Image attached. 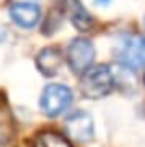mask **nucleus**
<instances>
[{
	"mask_svg": "<svg viewBox=\"0 0 145 147\" xmlns=\"http://www.w3.org/2000/svg\"><path fill=\"white\" fill-rule=\"evenodd\" d=\"M113 73L108 65H93L89 71L84 73L80 80V91L87 99H101L113 90Z\"/></svg>",
	"mask_w": 145,
	"mask_h": 147,
	"instance_id": "obj_1",
	"label": "nucleus"
},
{
	"mask_svg": "<svg viewBox=\"0 0 145 147\" xmlns=\"http://www.w3.org/2000/svg\"><path fill=\"white\" fill-rule=\"evenodd\" d=\"M95 47L87 37H75L67 47V63L76 75H84L93 67Z\"/></svg>",
	"mask_w": 145,
	"mask_h": 147,
	"instance_id": "obj_2",
	"label": "nucleus"
},
{
	"mask_svg": "<svg viewBox=\"0 0 145 147\" xmlns=\"http://www.w3.org/2000/svg\"><path fill=\"white\" fill-rule=\"evenodd\" d=\"M72 102V91L63 84H48L43 90L39 99L41 110L48 117H56L62 112H65Z\"/></svg>",
	"mask_w": 145,
	"mask_h": 147,
	"instance_id": "obj_3",
	"label": "nucleus"
},
{
	"mask_svg": "<svg viewBox=\"0 0 145 147\" xmlns=\"http://www.w3.org/2000/svg\"><path fill=\"white\" fill-rule=\"evenodd\" d=\"M117 60L123 67L138 71L145 67V36H128L117 49Z\"/></svg>",
	"mask_w": 145,
	"mask_h": 147,
	"instance_id": "obj_4",
	"label": "nucleus"
},
{
	"mask_svg": "<svg viewBox=\"0 0 145 147\" xmlns=\"http://www.w3.org/2000/svg\"><path fill=\"white\" fill-rule=\"evenodd\" d=\"M65 132L76 142H89V140H93L95 125H93L91 114H87V112H84V110L72 112L69 117L65 119Z\"/></svg>",
	"mask_w": 145,
	"mask_h": 147,
	"instance_id": "obj_5",
	"label": "nucleus"
},
{
	"mask_svg": "<svg viewBox=\"0 0 145 147\" xmlns=\"http://www.w3.org/2000/svg\"><path fill=\"white\" fill-rule=\"evenodd\" d=\"M9 17L21 28H34L41 21V9L36 4H13L9 7Z\"/></svg>",
	"mask_w": 145,
	"mask_h": 147,
	"instance_id": "obj_6",
	"label": "nucleus"
},
{
	"mask_svg": "<svg viewBox=\"0 0 145 147\" xmlns=\"http://www.w3.org/2000/svg\"><path fill=\"white\" fill-rule=\"evenodd\" d=\"M36 61H37V69H39L43 75L54 76L56 73L60 71L62 61H63L62 50L56 49V47H47V49H43L39 54H37Z\"/></svg>",
	"mask_w": 145,
	"mask_h": 147,
	"instance_id": "obj_7",
	"label": "nucleus"
},
{
	"mask_svg": "<svg viewBox=\"0 0 145 147\" xmlns=\"http://www.w3.org/2000/svg\"><path fill=\"white\" fill-rule=\"evenodd\" d=\"M67 11H69L71 22L75 24V28H78L80 32H87L93 24V19H91L89 11L82 6L80 0H69L67 4Z\"/></svg>",
	"mask_w": 145,
	"mask_h": 147,
	"instance_id": "obj_8",
	"label": "nucleus"
},
{
	"mask_svg": "<svg viewBox=\"0 0 145 147\" xmlns=\"http://www.w3.org/2000/svg\"><path fill=\"white\" fill-rule=\"evenodd\" d=\"M34 147H71V144L67 142V138L62 136V134L45 130V132H39L36 136Z\"/></svg>",
	"mask_w": 145,
	"mask_h": 147,
	"instance_id": "obj_9",
	"label": "nucleus"
},
{
	"mask_svg": "<svg viewBox=\"0 0 145 147\" xmlns=\"http://www.w3.org/2000/svg\"><path fill=\"white\" fill-rule=\"evenodd\" d=\"M11 140V115L6 104L0 102V145H6Z\"/></svg>",
	"mask_w": 145,
	"mask_h": 147,
	"instance_id": "obj_10",
	"label": "nucleus"
},
{
	"mask_svg": "<svg viewBox=\"0 0 145 147\" xmlns=\"http://www.w3.org/2000/svg\"><path fill=\"white\" fill-rule=\"evenodd\" d=\"M6 36H7V34H6V28H4V26L0 24V43H2V41L6 39Z\"/></svg>",
	"mask_w": 145,
	"mask_h": 147,
	"instance_id": "obj_11",
	"label": "nucleus"
},
{
	"mask_svg": "<svg viewBox=\"0 0 145 147\" xmlns=\"http://www.w3.org/2000/svg\"><path fill=\"white\" fill-rule=\"evenodd\" d=\"M110 2H112V0H95V4H97V6H108Z\"/></svg>",
	"mask_w": 145,
	"mask_h": 147,
	"instance_id": "obj_12",
	"label": "nucleus"
},
{
	"mask_svg": "<svg viewBox=\"0 0 145 147\" xmlns=\"http://www.w3.org/2000/svg\"><path fill=\"white\" fill-rule=\"evenodd\" d=\"M143 24H145V17H143Z\"/></svg>",
	"mask_w": 145,
	"mask_h": 147,
	"instance_id": "obj_13",
	"label": "nucleus"
},
{
	"mask_svg": "<svg viewBox=\"0 0 145 147\" xmlns=\"http://www.w3.org/2000/svg\"><path fill=\"white\" fill-rule=\"evenodd\" d=\"M143 82H145V76H143Z\"/></svg>",
	"mask_w": 145,
	"mask_h": 147,
	"instance_id": "obj_14",
	"label": "nucleus"
}]
</instances>
